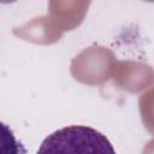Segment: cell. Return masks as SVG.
<instances>
[{"instance_id":"6da1fadb","label":"cell","mask_w":154,"mask_h":154,"mask_svg":"<svg viewBox=\"0 0 154 154\" xmlns=\"http://www.w3.org/2000/svg\"><path fill=\"white\" fill-rule=\"evenodd\" d=\"M36 154H116L109 140L94 128L69 125L48 135Z\"/></svg>"}]
</instances>
